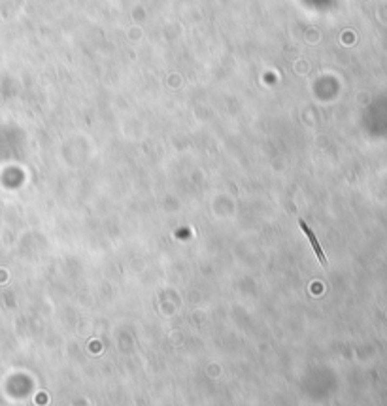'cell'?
<instances>
[{"label": "cell", "instance_id": "cell-1", "mask_svg": "<svg viewBox=\"0 0 387 406\" xmlns=\"http://www.w3.org/2000/svg\"><path fill=\"white\" fill-rule=\"evenodd\" d=\"M299 225H301L302 229H304V232H306V236L310 238V242H312V247H314V251L317 253V257H319V261L321 263H327V259H325V255H323V251H321V246L317 244V238H316V234L310 231V227L304 223V221H299Z\"/></svg>", "mask_w": 387, "mask_h": 406}]
</instances>
